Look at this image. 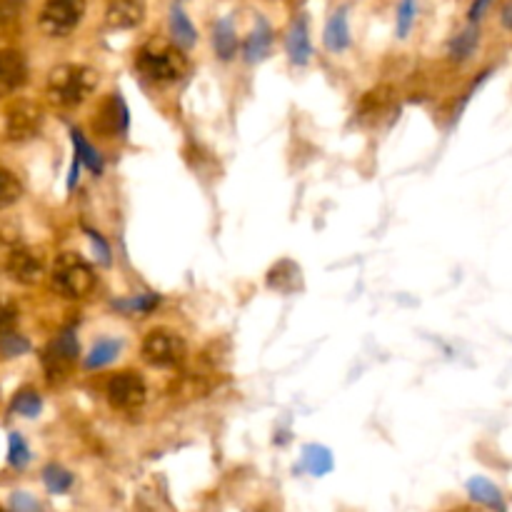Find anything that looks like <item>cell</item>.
Returning <instances> with one entry per match:
<instances>
[{"label": "cell", "mask_w": 512, "mask_h": 512, "mask_svg": "<svg viewBox=\"0 0 512 512\" xmlns=\"http://www.w3.org/2000/svg\"><path fill=\"white\" fill-rule=\"evenodd\" d=\"M468 493H470V498L475 500V503L485 505V508H490L495 512H508V510H505V500H503V495H500L498 485L490 483L488 478H480V475H478V478H470L468 480Z\"/></svg>", "instance_id": "ac0fdd59"}, {"label": "cell", "mask_w": 512, "mask_h": 512, "mask_svg": "<svg viewBox=\"0 0 512 512\" xmlns=\"http://www.w3.org/2000/svg\"><path fill=\"white\" fill-rule=\"evenodd\" d=\"M28 80V63L18 50H0V98L15 93Z\"/></svg>", "instance_id": "7c38bea8"}, {"label": "cell", "mask_w": 512, "mask_h": 512, "mask_svg": "<svg viewBox=\"0 0 512 512\" xmlns=\"http://www.w3.org/2000/svg\"><path fill=\"white\" fill-rule=\"evenodd\" d=\"M113 305H115V310H120V313H125V315H133V313L148 315L160 305V295L158 293H140V295H135V298L118 300V303H113Z\"/></svg>", "instance_id": "cb8c5ba5"}, {"label": "cell", "mask_w": 512, "mask_h": 512, "mask_svg": "<svg viewBox=\"0 0 512 512\" xmlns=\"http://www.w3.org/2000/svg\"><path fill=\"white\" fill-rule=\"evenodd\" d=\"M415 18H418V0H400L398 15H395V30L398 38H408L413 30Z\"/></svg>", "instance_id": "83f0119b"}, {"label": "cell", "mask_w": 512, "mask_h": 512, "mask_svg": "<svg viewBox=\"0 0 512 512\" xmlns=\"http://www.w3.org/2000/svg\"><path fill=\"white\" fill-rule=\"evenodd\" d=\"M15 323H18V308L8 300H0V335L13 333Z\"/></svg>", "instance_id": "d6a6232c"}, {"label": "cell", "mask_w": 512, "mask_h": 512, "mask_svg": "<svg viewBox=\"0 0 512 512\" xmlns=\"http://www.w3.org/2000/svg\"><path fill=\"white\" fill-rule=\"evenodd\" d=\"M20 195H23V185H20V180L15 178L10 170L0 168V210L18 203Z\"/></svg>", "instance_id": "4316f807"}, {"label": "cell", "mask_w": 512, "mask_h": 512, "mask_svg": "<svg viewBox=\"0 0 512 512\" xmlns=\"http://www.w3.org/2000/svg\"><path fill=\"white\" fill-rule=\"evenodd\" d=\"M145 18V0H108L105 23L115 30L138 28Z\"/></svg>", "instance_id": "4fadbf2b"}, {"label": "cell", "mask_w": 512, "mask_h": 512, "mask_svg": "<svg viewBox=\"0 0 512 512\" xmlns=\"http://www.w3.org/2000/svg\"><path fill=\"white\" fill-rule=\"evenodd\" d=\"M3 273H8L15 283L23 285H35L43 278V263L35 253H30L23 245H15L13 253L8 255V263H5Z\"/></svg>", "instance_id": "30bf717a"}, {"label": "cell", "mask_w": 512, "mask_h": 512, "mask_svg": "<svg viewBox=\"0 0 512 512\" xmlns=\"http://www.w3.org/2000/svg\"><path fill=\"white\" fill-rule=\"evenodd\" d=\"M300 468H303L305 473L313 475V478H323V475H328L330 470L335 468L333 453H330L325 445H305L303 458H300Z\"/></svg>", "instance_id": "e0dca14e"}, {"label": "cell", "mask_w": 512, "mask_h": 512, "mask_svg": "<svg viewBox=\"0 0 512 512\" xmlns=\"http://www.w3.org/2000/svg\"><path fill=\"white\" fill-rule=\"evenodd\" d=\"M478 43H480L478 23H470L468 28L463 30V33H458L453 40H450V45H448L450 58L458 60V63H463V60H468L470 55L475 53V48H478Z\"/></svg>", "instance_id": "7402d4cb"}, {"label": "cell", "mask_w": 512, "mask_h": 512, "mask_svg": "<svg viewBox=\"0 0 512 512\" xmlns=\"http://www.w3.org/2000/svg\"><path fill=\"white\" fill-rule=\"evenodd\" d=\"M170 35H173V43L178 45L180 50H190L195 43H198V30H195V25L190 23L188 13H185L183 3L180 0H175L173 5H170Z\"/></svg>", "instance_id": "2e32d148"}, {"label": "cell", "mask_w": 512, "mask_h": 512, "mask_svg": "<svg viewBox=\"0 0 512 512\" xmlns=\"http://www.w3.org/2000/svg\"><path fill=\"white\" fill-rule=\"evenodd\" d=\"M0 512H3V510H0Z\"/></svg>", "instance_id": "f35d334b"}, {"label": "cell", "mask_w": 512, "mask_h": 512, "mask_svg": "<svg viewBox=\"0 0 512 512\" xmlns=\"http://www.w3.org/2000/svg\"><path fill=\"white\" fill-rule=\"evenodd\" d=\"M23 3L25 0H0V25L10 23L20 13Z\"/></svg>", "instance_id": "836d02e7"}, {"label": "cell", "mask_w": 512, "mask_h": 512, "mask_svg": "<svg viewBox=\"0 0 512 512\" xmlns=\"http://www.w3.org/2000/svg\"><path fill=\"white\" fill-rule=\"evenodd\" d=\"M80 165H83V163H80V160L75 158V155H73V163H70V173H68V190H73L75 185H78V173H80Z\"/></svg>", "instance_id": "8d00e7d4"}, {"label": "cell", "mask_w": 512, "mask_h": 512, "mask_svg": "<svg viewBox=\"0 0 512 512\" xmlns=\"http://www.w3.org/2000/svg\"><path fill=\"white\" fill-rule=\"evenodd\" d=\"M145 395H148V390H145L143 378L133 370H123L108 383V400L118 410H128L130 413V410L143 408Z\"/></svg>", "instance_id": "52a82bcc"}, {"label": "cell", "mask_w": 512, "mask_h": 512, "mask_svg": "<svg viewBox=\"0 0 512 512\" xmlns=\"http://www.w3.org/2000/svg\"><path fill=\"white\" fill-rule=\"evenodd\" d=\"M285 50H288L290 63L303 68L308 65L310 55H313V43H310V28H308V15H298L290 25L288 35H285Z\"/></svg>", "instance_id": "8fae6325"}, {"label": "cell", "mask_w": 512, "mask_h": 512, "mask_svg": "<svg viewBox=\"0 0 512 512\" xmlns=\"http://www.w3.org/2000/svg\"><path fill=\"white\" fill-rule=\"evenodd\" d=\"M10 410H13V413H18V415H23V418H35V415H40V410H43V398H40L38 390L23 388L13 398V405H10Z\"/></svg>", "instance_id": "484cf974"}, {"label": "cell", "mask_w": 512, "mask_h": 512, "mask_svg": "<svg viewBox=\"0 0 512 512\" xmlns=\"http://www.w3.org/2000/svg\"><path fill=\"white\" fill-rule=\"evenodd\" d=\"M30 350V343L18 333H5L0 335V353L5 358H18V355H25Z\"/></svg>", "instance_id": "f546056e"}, {"label": "cell", "mask_w": 512, "mask_h": 512, "mask_svg": "<svg viewBox=\"0 0 512 512\" xmlns=\"http://www.w3.org/2000/svg\"><path fill=\"white\" fill-rule=\"evenodd\" d=\"M123 350V340H115V338H103L90 348V353L85 355V370H100V368H108L110 363H115Z\"/></svg>", "instance_id": "d6986e66"}, {"label": "cell", "mask_w": 512, "mask_h": 512, "mask_svg": "<svg viewBox=\"0 0 512 512\" xmlns=\"http://www.w3.org/2000/svg\"><path fill=\"white\" fill-rule=\"evenodd\" d=\"M8 463L13 465L15 470H23L25 465L30 463V448L20 433L8 435Z\"/></svg>", "instance_id": "f1b7e54d"}, {"label": "cell", "mask_w": 512, "mask_h": 512, "mask_svg": "<svg viewBox=\"0 0 512 512\" xmlns=\"http://www.w3.org/2000/svg\"><path fill=\"white\" fill-rule=\"evenodd\" d=\"M18 243H13V240H8V238H3V235H0V273H3L5 270V263H8V255L13 253V248Z\"/></svg>", "instance_id": "d590c367"}, {"label": "cell", "mask_w": 512, "mask_h": 512, "mask_svg": "<svg viewBox=\"0 0 512 512\" xmlns=\"http://www.w3.org/2000/svg\"><path fill=\"white\" fill-rule=\"evenodd\" d=\"M503 25H505V28H508V30H512V3L508 5V8L503 10Z\"/></svg>", "instance_id": "74e56055"}, {"label": "cell", "mask_w": 512, "mask_h": 512, "mask_svg": "<svg viewBox=\"0 0 512 512\" xmlns=\"http://www.w3.org/2000/svg\"><path fill=\"white\" fill-rule=\"evenodd\" d=\"M490 3H493V0H475V3L470 5V13H468L470 23H478V20L485 15V10L490 8Z\"/></svg>", "instance_id": "e575fe53"}, {"label": "cell", "mask_w": 512, "mask_h": 512, "mask_svg": "<svg viewBox=\"0 0 512 512\" xmlns=\"http://www.w3.org/2000/svg\"><path fill=\"white\" fill-rule=\"evenodd\" d=\"M95 130L105 138H113V135H123L130 125V113L128 105H125L123 95L113 93L103 105H100L98 115L93 120Z\"/></svg>", "instance_id": "9c48e42d"}, {"label": "cell", "mask_w": 512, "mask_h": 512, "mask_svg": "<svg viewBox=\"0 0 512 512\" xmlns=\"http://www.w3.org/2000/svg\"><path fill=\"white\" fill-rule=\"evenodd\" d=\"M95 85H98V75L88 65H58L50 70L48 100L58 108H75L93 93Z\"/></svg>", "instance_id": "6da1fadb"}, {"label": "cell", "mask_w": 512, "mask_h": 512, "mask_svg": "<svg viewBox=\"0 0 512 512\" xmlns=\"http://www.w3.org/2000/svg\"><path fill=\"white\" fill-rule=\"evenodd\" d=\"M270 50H273V28H270L268 20L258 18L253 33L248 35V40H245V45H243L245 63H250V65L260 63V60L268 58Z\"/></svg>", "instance_id": "5bb4252c"}, {"label": "cell", "mask_w": 512, "mask_h": 512, "mask_svg": "<svg viewBox=\"0 0 512 512\" xmlns=\"http://www.w3.org/2000/svg\"><path fill=\"white\" fill-rule=\"evenodd\" d=\"M138 70L145 78L155 80V83H173L188 73V58L185 50L170 48V45H145L138 53Z\"/></svg>", "instance_id": "7a4b0ae2"}, {"label": "cell", "mask_w": 512, "mask_h": 512, "mask_svg": "<svg viewBox=\"0 0 512 512\" xmlns=\"http://www.w3.org/2000/svg\"><path fill=\"white\" fill-rule=\"evenodd\" d=\"M143 358L158 368H173L185 358V343L170 330H153L143 340Z\"/></svg>", "instance_id": "8992f818"}, {"label": "cell", "mask_w": 512, "mask_h": 512, "mask_svg": "<svg viewBox=\"0 0 512 512\" xmlns=\"http://www.w3.org/2000/svg\"><path fill=\"white\" fill-rule=\"evenodd\" d=\"M213 48L220 60H233L238 53V35L230 18H220L213 28Z\"/></svg>", "instance_id": "ffe728a7"}, {"label": "cell", "mask_w": 512, "mask_h": 512, "mask_svg": "<svg viewBox=\"0 0 512 512\" xmlns=\"http://www.w3.org/2000/svg\"><path fill=\"white\" fill-rule=\"evenodd\" d=\"M85 15V0H45L40 10V30L50 38H65L80 25Z\"/></svg>", "instance_id": "277c9868"}, {"label": "cell", "mask_w": 512, "mask_h": 512, "mask_svg": "<svg viewBox=\"0 0 512 512\" xmlns=\"http://www.w3.org/2000/svg\"><path fill=\"white\" fill-rule=\"evenodd\" d=\"M43 483L48 488V493L53 495H65L70 488H73V473L65 470L63 465L50 463L48 468L43 470Z\"/></svg>", "instance_id": "d4e9b609"}, {"label": "cell", "mask_w": 512, "mask_h": 512, "mask_svg": "<svg viewBox=\"0 0 512 512\" xmlns=\"http://www.w3.org/2000/svg\"><path fill=\"white\" fill-rule=\"evenodd\" d=\"M40 120H43V113L35 103L30 100H18L8 108V115H5V138L15 140H28L33 138L40 130Z\"/></svg>", "instance_id": "ba28073f"}, {"label": "cell", "mask_w": 512, "mask_h": 512, "mask_svg": "<svg viewBox=\"0 0 512 512\" xmlns=\"http://www.w3.org/2000/svg\"><path fill=\"white\" fill-rule=\"evenodd\" d=\"M85 235H88L90 245H93V253L95 258H98V263L108 268V265L113 263V258H110V245L105 243V238L98 233V230H85Z\"/></svg>", "instance_id": "4dcf8cb0"}, {"label": "cell", "mask_w": 512, "mask_h": 512, "mask_svg": "<svg viewBox=\"0 0 512 512\" xmlns=\"http://www.w3.org/2000/svg\"><path fill=\"white\" fill-rule=\"evenodd\" d=\"M70 143H73V150H75L73 155L85 165V168L93 170L95 175H103V170H105L103 155H100L98 150L88 143V138H85L78 128L70 130Z\"/></svg>", "instance_id": "44dd1931"}, {"label": "cell", "mask_w": 512, "mask_h": 512, "mask_svg": "<svg viewBox=\"0 0 512 512\" xmlns=\"http://www.w3.org/2000/svg\"><path fill=\"white\" fill-rule=\"evenodd\" d=\"M323 43L330 53H343L350 48V23H348V8H338L328 18L323 30Z\"/></svg>", "instance_id": "9a60e30c"}, {"label": "cell", "mask_w": 512, "mask_h": 512, "mask_svg": "<svg viewBox=\"0 0 512 512\" xmlns=\"http://www.w3.org/2000/svg\"><path fill=\"white\" fill-rule=\"evenodd\" d=\"M50 278H53V288L68 300L85 298L95 288L93 268L78 253L58 255Z\"/></svg>", "instance_id": "3957f363"}, {"label": "cell", "mask_w": 512, "mask_h": 512, "mask_svg": "<svg viewBox=\"0 0 512 512\" xmlns=\"http://www.w3.org/2000/svg\"><path fill=\"white\" fill-rule=\"evenodd\" d=\"M300 278V268L293 260H280L268 275V285L278 293H290L295 288V280Z\"/></svg>", "instance_id": "603a6c76"}, {"label": "cell", "mask_w": 512, "mask_h": 512, "mask_svg": "<svg viewBox=\"0 0 512 512\" xmlns=\"http://www.w3.org/2000/svg\"><path fill=\"white\" fill-rule=\"evenodd\" d=\"M80 355V345H78V335H75L73 325L60 330L53 340L48 343V348L43 350V368L48 373L50 380L55 378H65V375L73 370L75 360Z\"/></svg>", "instance_id": "5b68a950"}, {"label": "cell", "mask_w": 512, "mask_h": 512, "mask_svg": "<svg viewBox=\"0 0 512 512\" xmlns=\"http://www.w3.org/2000/svg\"><path fill=\"white\" fill-rule=\"evenodd\" d=\"M10 510L13 512H43V505L30 493H13L10 495Z\"/></svg>", "instance_id": "1f68e13d"}]
</instances>
